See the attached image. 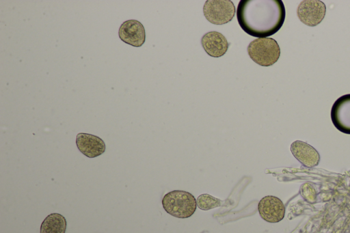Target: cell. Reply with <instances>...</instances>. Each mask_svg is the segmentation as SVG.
<instances>
[{
  "label": "cell",
  "instance_id": "1",
  "mask_svg": "<svg viewBox=\"0 0 350 233\" xmlns=\"http://www.w3.org/2000/svg\"><path fill=\"white\" fill-rule=\"evenodd\" d=\"M286 16L281 0H241L237 17L241 28L251 36L267 38L278 32Z\"/></svg>",
  "mask_w": 350,
  "mask_h": 233
},
{
  "label": "cell",
  "instance_id": "2",
  "mask_svg": "<svg viewBox=\"0 0 350 233\" xmlns=\"http://www.w3.org/2000/svg\"><path fill=\"white\" fill-rule=\"evenodd\" d=\"M162 205L168 214L180 219L191 217L197 207L194 196L182 190H174L167 193L162 199Z\"/></svg>",
  "mask_w": 350,
  "mask_h": 233
},
{
  "label": "cell",
  "instance_id": "3",
  "mask_svg": "<svg viewBox=\"0 0 350 233\" xmlns=\"http://www.w3.org/2000/svg\"><path fill=\"white\" fill-rule=\"evenodd\" d=\"M247 53L257 64L261 66H270L278 60L280 48L273 38H260L249 44Z\"/></svg>",
  "mask_w": 350,
  "mask_h": 233
},
{
  "label": "cell",
  "instance_id": "4",
  "mask_svg": "<svg viewBox=\"0 0 350 233\" xmlns=\"http://www.w3.org/2000/svg\"><path fill=\"white\" fill-rule=\"evenodd\" d=\"M203 13L208 21L221 25L231 21L235 14V7L230 0H207Z\"/></svg>",
  "mask_w": 350,
  "mask_h": 233
},
{
  "label": "cell",
  "instance_id": "5",
  "mask_svg": "<svg viewBox=\"0 0 350 233\" xmlns=\"http://www.w3.org/2000/svg\"><path fill=\"white\" fill-rule=\"evenodd\" d=\"M326 6L319 0H304L297 7L299 19L306 25L314 27L321 23L325 16Z\"/></svg>",
  "mask_w": 350,
  "mask_h": 233
},
{
  "label": "cell",
  "instance_id": "6",
  "mask_svg": "<svg viewBox=\"0 0 350 233\" xmlns=\"http://www.w3.org/2000/svg\"><path fill=\"white\" fill-rule=\"evenodd\" d=\"M334 126L340 132L350 135V94L338 98L331 109Z\"/></svg>",
  "mask_w": 350,
  "mask_h": 233
},
{
  "label": "cell",
  "instance_id": "7",
  "mask_svg": "<svg viewBox=\"0 0 350 233\" xmlns=\"http://www.w3.org/2000/svg\"><path fill=\"white\" fill-rule=\"evenodd\" d=\"M260 217L269 223L282 221L285 215V206L280 199L273 195L262 197L258 205Z\"/></svg>",
  "mask_w": 350,
  "mask_h": 233
},
{
  "label": "cell",
  "instance_id": "8",
  "mask_svg": "<svg viewBox=\"0 0 350 233\" xmlns=\"http://www.w3.org/2000/svg\"><path fill=\"white\" fill-rule=\"evenodd\" d=\"M118 35L122 42L135 47L142 46L146 40L144 25L133 19L126 20L120 25Z\"/></svg>",
  "mask_w": 350,
  "mask_h": 233
},
{
  "label": "cell",
  "instance_id": "9",
  "mask_svg": "<svg viewBox=\"0 0 350 233\" xmlns=\"http://www.w3.org/2000/svg\"><path fill=\"white\" fill-rule=\"evenodd\" d=\"M76 144L79 150L89 158L101 155L106 149L105 143L101 138L89 133H78L76 137Z\"/></svg>",
  "mask_w": 350,
  "mask_h": 233
},
{
  "label": "cell",
  "instance_id": "10",
  "mask_svg": "<svg viewBox=\"0 0 350 233\" xmlns=\"http://www.w3.org/2000/svg\"><path fill=\"white\" fill-rule=\"evenodd\" d=\"M290 149L294 157L306 167H315L320 161L318 151L306 142L295 141L291 143Z\"/></svg>",
  "mask_w": 350,
  "mask_h": 233
},
{
  "label": "cell",
  "instance_id": "11",
  "mask_svg": "<svg viewBox=\"0 0 350 233\" xmlns=\"http://www.w3.org/2000/svg\"><path fill=\"white\" fill-rule=\"evenodd\" d=\"M201 44L206 53L213 57L223 56L229 45L225 36L215 31L205 33L201 39Z\"/></svg>",
  "mask_w": 350,
  "mask_h": 233
},
{
  "label": "cell",
  "instance_id": "12",
  "mask_svg": "<svg viewBox=\"0 0 350 233\" xmlns=\"http://www.w3.org/2000/svg\"><path fill=\"white\" fill-rule=\"evenodd\" d=\"M66 225V220L63 215L51 213L42 221L40 233H65Z\"/></svg>",
  "mask_w": 350,
  "mask_h": 233
},
{
  "label": "cell",
  "instance_id": "13",
  "mask_svg": "<svg viewBox=\"0 0 350 233\" xmlns=\"http://www.w3.org/2000/svg\"><path fill=\"white\" fill-rule=\"evenodd\" d=\"M197 206L202 210H208L221 205V201L209 194L204 193L196 199Z\"/></svg>",
  "mask_w": 350,
  "mask_h": 233
}]
</instances>
